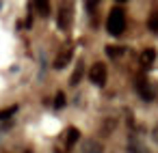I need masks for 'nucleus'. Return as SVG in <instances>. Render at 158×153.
<instances>
[{
    "mask_svg": "<svg viewBox=\"0 0 158 153\" xmlns=\"http://www.w3.org/2000/svg\"><path fill=\"white\" fill-rule=\"evenodd\" d=\"M106 28L113 37H121L123 30H126V13L121 7H115L110 13H108V20H106Z\"/></svg>",
    "mask_w": 158,
    "mask_h": 153,
    "instance_id": "nucleus-1",
    "label": "nucleus"
},
{
    "mask_svg": "<svg viewBox=\"0 0 158 153\" xmlns=\"http://www.w3.org/2000/svg\"><path fill=\"white\" fill-rule=\"evenodd\" d=\"M89 80H91L95 86H104V84H106V65H104V63H95V65L89 69Z\"/></svg>",
    "mask_w": 158,
    "mask_h": 153,
    "instance_id": "nucleus-2",
    "label": "nucleus"
},
{
    "mask_svg": "<svg viewBox=\"0 0 158 153\" xmlns=\"http://www.w3.org/2000/svg\"><path fill=\"white\" fill-rule=\"evenodd\" d=\"M139 93H141V97L145 101H152L156 97V86L152 82H139Z\"/></svg>",
    "mask_w": 158,
    "mask_h": 153,
    "instance_id": "nucleus-3",
    "label": "nucleus"
},
{
    "mask_svg": "<svg viewBox=\"0 0 158 153\" xmlns=\"http://www.w3.org/2000/svg\"><path fill=\"white\" fill-rule=\"evenodd\" d=\"M56 22H59V28H67L69 26V5H61Z\"/></svg>",
    "mask_w": 158,
    "mask_h": 153,
    "instance_id": "nucleus-4",
    "label": "nucleus"
},
{
    "mask_svg": "<svg viewBox=\"0 0 158 153\" xmlns=\"http://www.w3.org/2000/svg\"><path fill=\"white\" fill-rule=\"evenodd\" d=\"M69 61H72V52H69V50L61 52V54L56 56V61H54V69H63V67H67Z\"/></svg>",
    "mask_w": 158,
    "mask_h": 153,
    "instance_id": "nucleus-5",
    "label": "nucleus"
},
{
    "mask_svg": "<svg viewBox=\"0 0 158 153\" xmlns=\"http://www.w3.org/2000/svg\"><path fill=\"white\" fill-rule=\"evenodd\" d=\"M102 151L104 149L98 140H85V144H82V153H102Z\"/></svg>",
    "mask_w": 158,
    "mask_h": 153,
    "instance_id": "nucleus-6",
    "label": "nucleus"
},
{
    "mask_svg": "<svg viewBox=\"0 0 158 153\" xmlns=\"http://www.w3.org/2000/svg\"><path fill=\"white\" fill-rule=\"evenodd\" d=\"M33 5H35L39 15H48L50 13V0H33Z\"/></svg>",
    "mask_w": 158,
    "mask_h": 153,
    "instance_id": "nucleus-7",
    "label": "nucleus"
},
{
    "mask_svg": "<svg viewBox=\"0 0 158 153\" xmlns=\"http://www.w3.org/2000/svg\"><path fill=\"white\" fill-rule=\"evenodd\" d=\"M154 61H156V50H152V48L143 50V54H141V63H143L145 67H149Z\"/></svg>",
    "mask_w": 158,
    "mask_h": 153,
    "instance_id": "nucleus-8",
    "label": "nucleus"
},
{
    "mask_svg": "<svg viewBox=\"0 0 158 153\" xmlns=\"http://www.w3.org/2000/svg\"><path fill=\"white\" fill-rule=\"evenodd\" d=\"M78 138H80V131H78L76 127H69V129H67V138H65L67 147H72V144H74V142H76Z\"/></svg>",
    "mask_w": 158,
    "mask_h": 153,
    "instance_id": "nucleus-9",
    "label": "nucleus"
},
{
    "mask_svg": "<svg viewBox=\"0 0 158 153\" xmlns=\"http://www.w3.org/2000/svg\"><path fill=\"white\" fill-rule=\"evenodd\" d=\"M147 28H149L152 33H158V11H154V13L149 15V20H147Z\"/></svg>",
    "mask_w": 158,
    "mask_h": 153,
    "instance_id": "nucleus-10",
    "label": "nucleus"
},
{
    "mask_svg": "<svg viewBox=\"0 0 158 153\" xmlns=\"http://www.w3.org/2000/svg\"><path fill=\"white\" fill-rule=\"evenodd\" d=\"M15 112H18V106H9V108H5V110H0V121H7V119H11Z\"/></svg>",
    "mask_w": 158,
    "mask_h": 153,
    "instance_id": "nucleus-11",
    "label": "nucleus"
},
{
    "mask_svg": "<svg viewBox=\"0 0 158 153\" xmlns=\"http://www.w3.org/2000/svg\"><path fill=\"white\" fill-rule=\"evenodd\" d=\"M65 106V93H56L54 97V108H63Z\"/></svg>",
    "mask_w": 158,
    "mask_h": 153,
    "instance_id": "nucleus-12",
    "label": "nucleus"
},
{
    "mask_svg": "<svg viewBox=\"0 0 158 153\" xmlns=\"http://www.w3.org/2000/svg\"><path fill=\"white\" fill-rule=\"evenodd\" d=\"M80 78H82V65H78V69H76V73L72 76V84L76 86V84L80 82Z\"/></svg>",
    "mask_w": 158,
    "mask_h": 153,
    "instance_id": "nucleus-13",
    "label": "nucleus"
},
{
    "mask_svg": "<svg viewBox=\"0 0 158 153\" xmlns=\"http://www.w3.org/2000/svg\"><path fill=\"white\" fill-rule=\"evenodd\" d=\"M119 52H121L119 48H110V45L106 48V54H108V56H119Z\"/></svg>",
    "mask_w": 158,
    "mask_h": 153,
    "instance_id": "nucleus-14",
    "label": "nucleus"
},
{
    "mask_svg": "<svg viewBox=\"0 0 158 153\" xmlns=\"http://www.w3.org/2000/svg\"><path fill=\"white\" fill-rule=\"evenodd\" d=\"M117 2H126V0H117Z\"/></svg>",
    "mask_w": 158,
    "mask_h": 153,
    "instance_id": "nucleus-15",
    "label": "nucleus"
}]
</instances>
